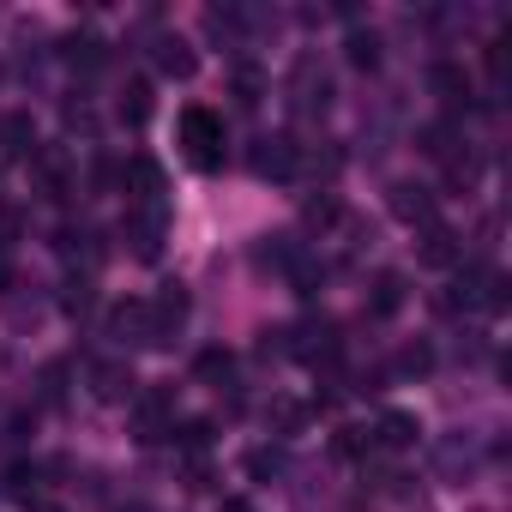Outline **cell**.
I'll use <instances>...</instances> for the list:
<instances>
[{"label": "cell", "instance_id": "277c9868", "mask_svg": "<svg viewBox=\"0 0 512 512\" xmlns=\"http://www.w3.org/2000/svg\"><path fill=\"white\" fill-rule=\"evenodd\" d=\"M338 326L332 320H308V326H296V332H284V356H296L302 368H332L338 362Z\"/></svg>", "mask_w": 512, "mask_h": 512}, {"label": "cell", "instance_id": "8992f818", "mask_svg": "<svg viewBox=\"0 0 512 512\" xmlns=\"http://www.w3.org/2000/svg\"><path fill=\"white\" fill-rule=\"evenodd\" d=\"M145 308H151V338H157V350H163V344L181 338V326H187V314H193V296H187L181 284H163Z\"/></svg>", "mask_w": 512, "mask_h": 512}, {"label": "cell", "instance_id": "9a60e30c", "mask_svg": "<svg viewBox=\"0 0 512 512\" xmlns=\"http://www.w3.org/2000/svg\"><path fill=\"white\" fill-rule=\"evenodd\" d=\"M368 434H374V446H386V452H410V446L422 440V422H416L410 410H386Z\"/></svg>", "mask_w": 512, "mask_h": 512}, {"label": "cell", "instance_id": "30bf717a", "mask_svg": "<svg viewBox=\"0 0 512 512\" xmlns=\"http://www.w3.org/2000/svg\"><path fill=\"white\" fill-rule=\"evenodd\" d=\"M386 205H392L398 223H422V229L434 223V187H422V181H392Z\"/></svg>", "mask_w": 512, "mask_h": 512}, {"label": "cell", "instance_id": "1f68e13d", "mask_svg": "<svg viewBox=\"0 0 512 512\" xmlns=\"http://www.w3.org/2000/svg\"><path fill=\"white\" fill-rule=\"evenodd\" d=\"M31 512H61V506H43V500H37V506H31Z\"/></svg>", "mask_w": 512, "mask_h": 512}, {"label": "cell", "instance_id": "2e32d148", "mask_svg": "<svg viewBox=\"0 0 512 512\" xmlns=\"http://www.w3.org/2000/svg\"><path fill=\"white\" fill-rule=\"evenodd\" d=\"M428 85H434V97H440L446 109H470V73H464L458 61H434V67H428Z\"/></svg>", "mask_w": 512, "mask_h": 512}, {"label": "cell", "instance_id": "d6a6232c", "mask_svg": "<svg viewBox=\"0 0 512 512\" xmlns=\"http://www.w3.org/2000/svg\"><path fill=\"white\" fill-rule=\"evenodd\" d=\"M223 512H247V506H241V500H229V506H223Z\"/></svg>", "mask_w": 512, "mask_h": 512}, {"label": "cell", "instance_id": "52a82bcc", "mask_svg": "<svg viewBox=\"0 0 512 512\" xmlns=\"http://www.w3.org/2000/svg\"><path fill=\"white\" fill-rule=\"evenodd\" d=\"M133 422H139V440H169L175 434V386L133 392Z\"/></svg>", "mask_w": 512, "mask_h": 512}, {"label": "cell", "instance_id": "f546056e", "mask_svg": "<svg viewBox=\"0 0 512 512\" xmlns=\"http://www.w3.org/2000/svg\"><path fill=\"white\" fill-rule=\"evenodd\" d=\"M181 446L187 452H205L211 446V422H181Z\"/></svg>", "mask_w": 512, "mask_h": 512}, {"label": "cell", "instance_id": "8fae6325", "mask_svg": "<svg viewBox=\"0 0 512 512\" xmlns=\"http://www.w3.org/2000/svg\"><path fill=\"white\" fill-rule=\"evenodd\" d=\"M434 476L440 482H470L476 476V440L470 434H446L434 446Z\"/></svg>", "mask_w": 512, "mask_h": 512}, {"label": "cell", "instance_id": "cb8c5ba5", "mask_svg": "<svg viewBox=\"0 0 512 512\" xmlns=\"http://www.w3.org/2000/svg\"><path fill=\"white\" fill-rule=\"evenodd\" d=\"M332 452H338V458H368V452H374V434H368V428H338V434H332Z\"/></svg>", "mask_w": 512, "mask_h": 512}, {"label": "cell", "instance_id": "ac0fdd59", "mask_svg": "<svg viewBox=\"0 0 512 512\" xmlns=\"http://www.w3.org/2000/svg\"><path fill=\"white\" fill-rule=\"evenodd\" d=\"M0 151L7 157H37V121L31 115H0Z\"/></svg>", "mask_w": 512, "mask_h": 512}, {"label": "cell", "instance_id": "7a4b0ae2", "mask_svg": "<svg viewBox=\"0 0 512 512\" xmlns=\"http://www.w3.org/2000/svg\"><path fill=\"white\" fill-rule=\"evenodd\" d=\"M284 91H290V115H302V121H314V115L332 109V73L320 67V55H296Z\"/></svg>", "mask_w": 512, "mask_h": 512}, {"label": "cell", "instance_id": "3957f363", "mask_svg": "<svg viewBox=\"0 0 512 512\" xmlns=\"http://www.w3.org/2000/svg\"><path fill=\"white\" fill-rule=\"evenodd\" d=\"M121 235H127V247H133V260H157V253H163V235H169V205H163V199L127 205Z\"/></svg>", "mask_w": 512, "mask_h": 512}, {"label": "cell", "instance_id": "d6986e66", "mask_svg": "<svg viewBox=\"0 0 512 512\" xmlns=\"http://www.w3.org/2000/svg\"><path fill=\"white\" fill-rule=\"evenodd\" d=\"M127 187H133L127 205H151V199H163V169H157L151 157H133V163H127Z\"/></svg>", "mask_w": 512, "mask_h": 512}, {"label": "cell", "instance_id": "d4e9b609", "mask_svg": "<svg viewBox=\"0 0 512 512\" xmlns=\"http://www.w3.org/2000/svg\"><path fill=\"white\" fill-rule=\"evenodd\" d=\"M247 476H260V482L284 476V452H278V446H253V452H247Z\"/></svg>", "mask_w": 512, "mask_h": 512}, {"label": "cell", "instance_id": "4fadbf2b", "mask_svg": "<svg viewBox=\"0 0 512 512\" xmlns=\"http://www.w3.org/2000/svg\"><path fill=\"white\" fill-rule=\"evenodd\" d=\"M91 392H97L103 404H133L139 380H133L127 362H91Z\"/></svg>", "mask_w": 512, "mask_h": 512}, {"label": "cell", "instance_id": "e0dca14e", "mask_svg": "<svg viewBox=\"0 0 512 512\" xmlns=\"http://www.w3.org/2000/svg\"><path fill=\"white\" fill-rule=\"evenodd\" d=\"M404 296H410L404 272H380V278L368 284V314H374V320H392V314L404 308Z\"/></svg>", "mask_w": 512, "mask_h": 512}, {"label": "cell", "instance_id": "5b68a950", "mask_svg": "<svg viewBox=\"0 0 512 512\" xmlns=\"http://www.w3.org/2000/svg\"><path fill=\"white\" fill-rule=\"evenodd\" d=\"M247 169L260 175V181H296V169H302V145H296L290 133L253 139V151H247Z\"/></svg>", "mask_w": 512, "mask_h": 512}, {"label": "cell", "instance_id": "7c38bea8", "mask_svg": "<svg viewBox=\"0 0 512 512\" xmlns=\"http://www.w3.org/2000/svg\"><path fill=\"white\" fill-rule=\"evenodd\" d=\"M151 61H157V73H163V79H193V73H199L193 43H187V37H175V31H163V37L151 43Z\"/></svg>", "mask_w": 512, "mask_h": 512}, {"label": "cell", "instance_id": "603a6c76", "mask_svg": "<svg viewBox=\"0 0 512 512\" xmlns=\"http://www.w3.org/2000/svg\"><path fill=\"white\" fill-rule=\"evenodd\" d=\"M344 49H350V67H362V73H374V67H380V37H374V31H350V43H344Z\"/></svg>", "mask_w": 512, "mask_h": 512}, {"label": "cell", "instance_id": "6da1fadb", "mask_svg": "<svg viewBox=\"0 0 512 512\" xmlns=\"http://www.w3.org/2000/svg\"><path fill=\"white\" fill-rule=\"evenodd\" d=\"M181 151L193 169H223V115L205 103H187L181 109Z\"/></svg>", "mask_w": 512, "mask_h": 512}, {"label": "cell", "instance_id": "ffe728a7", "mask_svg": "<svg viewBox=\"0 0 512 512\" xmlns=\"http://www.w3.org/2000/svg\"><path fill=\"white\" fill-rule=\"evenodd\" d=\"M61 55H67L73 67H85V73H91V67H103V61H109V43H103V37H91V31H79V37H67V43H61Z\"/></svg>", "mask_w": 512, "mask_h": 512}, {"label": "cell", "instance_id": "ba28073f", "mask_svg": "<svg viewBox=\"0 0 512 512\" xmlns=\"http://www.w3.org/2000/svg\"><path fill=\"white\" fill-rule=\"evenodd\" d=\"M109 338H115V350H157V338H151V308H145V302H115V308H109Z\"/></svg>", "mask_w": 512, "mask_h": 512}, {"label": "cell", "instance_id": "4316f807", "mask_svg": "<svg viewBox=\"0 0 512 512\" xmlns=\"http://www.w3.org/2000/svg\"><path fill=\"white\" fill-rule=\"evenodd\" d=\"M37 476H43L37 464H13V470H7V494H19V500H31V494H37Z\"/></svg>", "mask_w": 512, "mask_h": 512}, {"label": "cell", "instance_id": "5bb4252c", "mask_svg": "<svg viewBox=\"0 0 512 512\" xmlns=\"http://www.w3.org/2000/svg\"><path fill=\"white\" fill-rule=\"evenodd\" d=\"M416 260H422V266H434V272H446V266H458V260H464V241H458L446 223H428V229H422V247H416Z\"/></svg>", "mask_w": 512, "mask_h": 512}, {"label": "cell", "instance_id": "7402d4cb", "mask_svg": "<svg viewBox=\"0 0 512 512\" xmlns=\"http://www.w3.org/2000/svg\"><path fill=\"white\" fill-rule=\"evenodd\" d=\"M121 121H133V127L151 121V79H133V85L121 91Z\"/></svg>", "mask_w": 512, "mask_h": 512}, {"label": "cell", "instance_id": "4dcf8cb0", "mask_svg": "<svg viewBox=\"0 0 512 512\" xmlns=\"http://www.w3.org/2000/svg\"><path fill=\"white\" fill-rule=\"evenodd\" d=\"M7 272H13V253H7V241H0V296H7Z\"/></svg>", "mask_w": 512, "mask_h": 512}, {"label": "cell", "instance_id": "484cf974", "mask_svg": "<svg viewBox=\"0 0 512 512\" xmlns=\"http://www.w3.org/2000/svg\"><path fill=\"white\" fill-rule=\"evenodd\" d=\"M260 97H266V79L253 73V67H235V103L241 109H260Z\"/></svg>", "mask_w": 512, "mask_h": 512}, {"label": "cell", "instance_id": "f1b7e54d", "mask_svg": "<svg viewBox=\"0 0 512 512\" xmlns=\"http://www.w3.org/2000/svg\"><path fill=\"white\" fill-rule=\"evenodd\" d=\"M61 308H67V314H85V308H91V278H73L67 296H61Z\"/></svg>", "mask_w": 512, "mask_h": 512}, {"label": "cell", "instance_id": "9c48e42d", "mask_svg": "<svg viewBox=\"0 0 512 512\" xmlns=\"http://www.w3.org/2000/svg\"><path fill=\"white\" fill-rule=\"evenodd\" d=\"M31 169H37V181H43V193H49V199H73V193H79V169H73V157H67V151H43V145H37Z\"/></svg>", "mask_w": 512, "mask_h": 512}, {"label": "cell", "instance_id": "83f0119b", "mask_svg": "<svg viewBox=\"0 0 512 512\" xmlns=\"http://www.w3.org/2000/svg\"><path fill=\"white\" fill-rule=\"evenodd\" d=\"M428 368H434V350H428V344H410V350L398 356V374H428Z\"/></svg>", "mask_w": 512, "mask_h": 512}, {"label": "cell", "instance_id": "44dd1931", "mask_svg": "<svg viewBox=\"0 0 512 512\" xmlns=\"http://www.w3.org/2000/svg\"><path fill=\"white\" fill-rule=\"evenodd\" d=\"M193 374H199L205 386H229V380H235V356H229V350H199V356H193Z\"/></svg>", "mask_w": 512, "mask_h": 512}]
</instances>
